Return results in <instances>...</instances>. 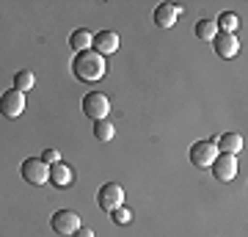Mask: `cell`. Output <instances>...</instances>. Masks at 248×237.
Segmentation results:
<instances>
[{
  "label": "cell",
  "mask_w": 248,
  "mask_h": 237,
  "mask_svg": "<svg viewBox=\"0 0 248 237\" xmlns=\"http://www.w3.org/2000/svg\"><path fill=\"white\" fill-rule=\"evenodd\" d=\"M72 72L80 83H97V80L105 78V58L94 50H86V53H78L75 61H72Z\"/></svg>",
  "instance_id": "6da1fadb"
},
{
  "label": "cell",
  "mask_w": 248,
  "mask_h": 237,
  "mask_svg": "<svg viewBox=\"0 0 248 237\" xmlns=\"http://www.w3.org/2000/svg\"><path fill=\"white\" fill-rule=\"evenodd\" d=\"M19 174H22V179H25L28 185H45V182H50V166H47V163H42V158L22 160Z\"/></svg>",
  "instance_id": "7a4b0ae2"
},
{
  "label": "cell",
  "mask_w": 248,
  "mask_h": 237,
  "mask_svg": "<svg viewBox=\"0 0 248 237\" xmlns=\"http://www.w3.org/2000/svg\"><path fill=\"white\" fill-rule=\"evenodd\" d=\"M83 113L89 116V119H94V122L108 119V113H110V99L102 91H91V94L83 97Z\"/></svg>",
  "instance_id": "3957f363"
},
{
  "label": "cell",
  "mask_w": 248,
  "mask_h": 237,
  "mask_svg": "<svg viewBox=\"0 0 248 237\" xmlns=\"http://www.w3.org/2000/svg\"><path fill=\"white\" fill-rule=\"evenodd\" d=\"M124 202V188L119 182H105L102 188H99L97 193V204L102 212H113L116 207H122Z\"/></svg>",
  "instance_id": "277c9868"
},
{
  "label": "cell",
  "mask_w": 248,
  "mask_h": 237,
  "mask_svg": "<svg viewBox=\"0 0 248 237\" xmlns=\"http://www.w3.org/2000/svg\"><path fill=\"white\" fill-rule=\"evenodd\" d=\"M50 226H53L55 235L72 237V235L80 229V215H78L75 210H58V212L53 215V221H50Z\"/></svg>",
  "instance_id": "5b68a950"
},
{
  "label": "cell",
  "mask_w": 248,
  "mask_h": 237,
  "mask_svg": "<svg viewBox=\"0 0 248 237\" xmlns=\"http://www.w3.org/2000/svg\"><path fill=\"white\" fill-rule=\"evenodd\" d=\"M22 111H25V94L22 91L9 88L0 94V113L6 119H17V116H22Z\"/></svg>",
  "instance_id": "8992f818"
},
{
  "label": "cell",
  "mask_w": 248,
  "mask_h": 237,
  "mask_svg": "<svg viewBox=\"0 0 248 237\" xmlns=\"http://www.w3.org/2000/svg\"><path fill=\"white\" fill-rule=\"evenodd\" d=\"M218 158V149H215V141H199L190 146V163L199 168H210L213 160Z\"/></svg>",
  "instance_id": "52a82bcc"
},
{
  "label": "cell",
  "mask_w": 248,
  "mask_h": 237,
  "mask_svg": "<svg viewBox=\"0 0 248 237\" xmlns=\"http://www.w3.org/2000/svg\"><path fill=\"white\" fill-rule=\"evenodd\" d=\"M213 174L218 182H229V179H234V174H237V158L234 155H221L218 152V158L213 160Z\"/></svg>",
  "instance_id": "ba28073f"
},
{
  "label": "cell",
  "mask_w": 248,
  "mask_h": 237,
  "mask_svg": "<svg viewBox=\"0 0 248 237\" xmlns=\"http://www.w3.org/2000/svg\"><path fill=\"white\" fill-rule=\"evenodd\" d=\"M179 6H174V3H160L157 9H155V14H152V19H155V25L157 28H174L179 19Z\"/></svg>",
  "instance_id": "9c48e42d"
},
{
  "label": "cell",
  "mask_w": 248,
  "mask_h": 237,
  "mask_svg": "<svg viewBox=\"0 0 248 237\" xmlns=\"http://www.w3.org/2000/svg\"><path fill=\"white\" fill-rule=\"evenodd\" d=\"M94 53H99L102 58L105 55H113L116 50H119V33H113V31H99L97 36H94Z\"/></svg>",
  "instance_id": "30bf717a"
},
{
  "label": "cell",
  "mask_w": 248,
  "mask_h": 237,
  "mask_svg": "<svg viewBox=\"0 0 248 237\" xmlns=\"http://www.w3.org/2000/svg\"><path fill=\"white\" fill-rule=\"evenodd\" d=\"M213 44H215V53L221 55V58H234L237 50H240V42L234 39V33H221V31H218Z\"/></svg>",
  "instance_id": "8fae6325"
},
{
  "label": "cell",
  "mask_w": 248,
  "mask_h": 237,
  "mask_svg": "<svg viewBox=\"0 0 248 237\" xmlns=\"http://www.w3.org/2000/svg\"><path fill=\"white\" fill-rule=\"evenodd\" d=\"M50 182H53L55 188H69V185L75 182L72 166H66V163H53V166H50Z\"/></svg>",
  "instance_id": "7c38bea8"
},
{
  "label": "cell",
  "mask_w": 248,
  "mask_h": 237,
  "mask_svg": "<svg viewBox=\"0 0 248 237\" xmlns=\"http://www.w3.org/2000/svg\"><path fill=\"white\" fill-rule=\"evenodd\" d=\"M215 149L223 155H237V152H243V135H237V132H223V135H218L215 138Z\"/></svg>",
  "instance_id": "4fadbf2b"
},
{
  "label": "cell",
  "mask_w": 248,
  "mask_h": 237,
  "mask_svg": "<svg viewBox=\"0 0 248 237\" xmlns=\"http://www.w3.org/2000/svg\"><path fill=\"white\" fill-rule=\"evenodd\" d=\"M69 44L78 50V53H86V50H91V44H94V33H89L86 28H80V31H75V33H72Z\"/></svg>",
  "instance_id": "5bb4252c"
},
{
  "label": "cell",
  "mask_w": 248,
  "mask_h": 237,
  "mask_svg": "<svg viewBox=\"0 0 248 237\" xmlns=\"http://www.w3.org/2000/svg\"><path fill=\"white\" fill-rule=\"evenodd\" d=\"M196 36L204 39V42H213L215 36H218V25H215V19H202V22H196Z\"/></svg>",
  "instance_id": "9a60e30c"
},
{
  "label": "cell",
  "mask_w": 248,
  "mask_h": 237,
  "mask_svg": "<svg viewBox=\"0 0 248 237\" xmlns=\"http://www.w3.org/2000/svg\"><path fill=\"white\" fill-rule=\"evenodd\" d=\"M33 83H36V78H33V72H31V69H22V72H17V75H14V88H17V91H22V94H25V91H31V88H33Z\"/></svg>",
  "instance_id": "2e32d148"
},
{
  "label": "cell",
  "mask_w": 248,
  "mask_h": 237,
  "mask_svg": "<svg viewBox=\"0 0 248 237\" xmlns=\"http://www.w3.org/2000/svg\"><path fill=\"white\" fill-rule=\"evenodd\" d=\"M215 25L221 33H234V28H237V14L234 11H223L221 17L215 19Z\"/></svg>",
  "instance_id": "e0dca14e"
},
{
  "label": "cell",
  "mask_w": 248,
  "mask_h": 237,
  "mask_svg": "<svg viewBox=\"0 0 248 237\" xmlns=\"http://www.w3.org/2000/svg\"><path fill=\"white\" fill-rule=\"evenodd\" d=\"M116 135V127L108 119H99V122H94V138L97 141H110Z\"/></svg>",
  "instance_id": "ac0fdd59"
},
{
  "label": "cell",
  "mask_w": 248,
  "mask_h": 237,
  "mask_svg": "<svg viewBox=\"0 0 248 237\" xmlns=\"http://www.w3.org/2000/svg\"><path fill=\"white\" fill-rule=\"evenodd\" d=\"M110 215H113V221H116V223H122V226H124V223H130V221H133V212L127 210V207H116V210L110 212Z\"/></svg>",
  "instance_id": "d6986e66"
},
{
  "label": "cell",
  "mask_w": 248,
  "mask_h": 237,
  "mask_svg": "<svg viewBox=\"0 0 248 237\" xmlns=\"http://www.w3.org/2000/svg\"><path fill=\"white\" fill-rule=\"evenodd\" d=\"M42 163H47V166H53V163H61V152H58V149H47L45 155H42Z\"/></svg>",
  "instance_id": "ffe728a7"
},
{
  "label": "cell",
  "mask_w": 248,
  "mask_h": 237,
  "mask_svg": "<svg viewBox=\"0 0 248 237\" xmlns=\"http://www.w3.org/2000/svg\"><path fill=\"white\" fill-rule=\"evenodd\" d=\"M72 237H94V232H91V229H86V226H80Z\"/></svg>",
  "instance_id": "44dd1931"
}]
</instances>
